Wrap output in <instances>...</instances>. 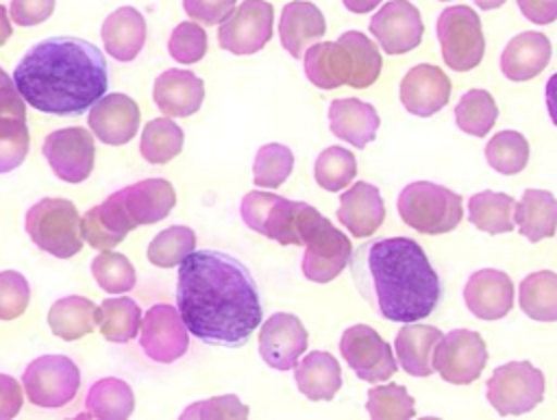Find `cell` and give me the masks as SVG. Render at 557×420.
<instances>
[{
    "instance_id": "cell-1",
    "label": "cell",
    "mask_w": 557,
    "mask_h": 420,
    "mask_svg": "<svg viewBox=\"0 0 557 420\" xmlns=\"http://www.w3.org/2000/svg\"><path fill=\"white\" fill-rule=\"evenodd\" d=\"M176 307L205 344L239 348L261 324L263 305L250 270L222 250H194L178 265Z\"/></svg>"
},
{
    "instance_id": "cell-2",
    "label": "cell",
    "mask_w": 557,
    "mask_h": 420,
    "mask_svg": "<svg viewBox=\"0 0 557 420\" xmlns=\"http://www.w3.org/2000/svg\"><path fill=\"white\" fill-rule=\"evenodd\" d=\"M350 274L361 298L392 322H418L442 298V281L411 237H381L350 255Z\"/></svg>"
},
{
    "instance_id": "cell-3",
    "label": "cell",
    "mask_w": 557,
    "mask_h": 420,
    "mask_svg": "<svg viewBox=\"0 0 557 420\" xmlns=\"http://www.w3.org/2000/svg\"><path fill=\"white\" fill-rule=\"evenodd\" d=\"M26 104L50 115H81L109 87L104 54L87 39L54 35L33 44L13 70Z\"/></svg>"
},
{
    "instance_id": "cell-4",
    "label": "cell",
    "mask_w": 557,
    "mask_h": 420,
    "mask_svg": "<svg viewBox=\"0 0 557 420\" xmlns=\"http://www.w3.org/2000/svg\"><path fill=\"white\" fill-rule=\"evenodd\" d=\"M242 220L248 228L287 246H305L313 228L324 218L315 207L287 200L272 192H250L239 205Z\"/></svg>"
},
{
    "instance_id": "cell-5",
    "label": "cell",
    "mask_w": 557,
    "mask_h": 420,
    "mask_svg": "<svg viewBox=\"0 0 557 420\" xmlns=\"http://www.w3.org/2000/svg\"><path fill=\"white\" fill-rule=\"evenodd\" d=\"M400 220L418 233L442 235L461 222L463 202L461 196L433 181H413L398 194Z\"/></svg>"
},
{
    "instance_id": "cell-6",
    "label": "cell",
    "mask_w": 557,
    "mask_h": 420,
    "mask_svg": "<svg viewBox=\"0 0 557 420\" xmlns=\"http://www.w3.org/2000/svg\"><path fill=\"white\" fill-rule=\"evenodd\" d=\"M30 242L57 259H70L83 248L81 218L72 200L41 198L24 218Z\"/></svg>"
},
{
    "instance_id": "cell-7",
    "label": "cell",
    "mask_w": 557,
    "mask_h": 420,
    "mask_svg": "<svg viewBox=\"0 0 557 420\" xmlns=\"http://www.w3.org/2000/svg\"><path fill=\"white\" fill-rule=\"evenodd\" d=\"M437 41L444 63L455 72H468L476 67L485 54V35L481 17L466 4L446 7L435 22Z\"/></svg>"
},
{
    "instance_id": "cell-8",
    "label": "cell",
    "mask_w": 557,
    "mask_h": 420,
    "mask_svg": "<svg viewBox=\"0 0 557 420\" xmlns=\"http://www.w3.org/2000/svg\"><path fill=\"white\" fill-rule=\"evenodd\" d=\"M544 374L529 361H509L498 366L487 385V403L500 416H520L535 409L544 398Z\"/></svg>"
},
{
    "instance_id": "cell-9",
    "label": "cell",
    "mask_w": 557,
    "mask_h": 420,
    "mask_svg": "<svg viewBox=\"0 0 557 420\" xmlns=\"http://www.w3.org/2000/svg\"><path fill=\"white\" fill-rule=\"evenodd\" d=\"M22 387L33 405L57 409L78 394L81 370L65 355H41L24 368Z\"/></svg>"
},
{
    "instance_id": "cell-10",
    "label": "cell",
    "mask_w": 557,
    "mask_h": 420,
    "mask_svg": "<svg viewBox=\"0 0 557 420\" xmlns=\"http://www.w3.org/2000/svg\"><path fill=\"white\" fill-rule=\"evenodd\" d=\"M487 363V346L476 331L453 329L440 337L433 350V368L446 383L468 385Z\"/></svg>"
},
{
    "instance_id": "cell-11",
    "label": "cell",
    "mask_w": 557,
    "mask_h": 420,
    "mask_svg": "<svg viewBox=\"0 0 557 420\" xmlns=\"http://www.w3.org/2000/svg\"><path fill=\"white\" fill-rule=\"evenodd\" d=\"M274 9L265 0H244L218 26V44L233 54H255L272 39Z\"/></svg>"
},
{
    "instance_id": "cell-12",
    "label": "cell",
    "mask_w": 557,
    "mask_h": 420,
    "mask_svg": "<svg viewBox=\"0 0 557 420\" xmlns=\"http://www.w3.org/2000/svg\"><path fill=\"white\" fill-rule=\"evenodd\" d=\"M339 353L350 370L368 383L387 381L398 370L389 344L368 324L348 326L342 333Z\"/></svg>"
},
{
    "instance_id": "cell-13",
    "label": "cell",
    "mask_w": 557,
    "mask_h": 420,
    "mask_svg": "<svg viewBox=\"0 0 557 420\" xmlns=\"http://www.w3.org/2000/svg\"><path fill=\"white\" fill-rule=\"evenodd\" d=\"M52 172L65 183H83L94 170V137L81 126L52 131L41 146Z\"/></svg>"
},
{
    "instance_id": "cell-14",
    "label": "cell",
    "mask_w": 557,
    "mask_h": 420,
    "mask_svg": "<svg viewBox=\"0 0 557 420\" xmlns=\"http://www.w3.org/2000/svg\"><path fill=\"white\" fill-rule=\"evenodd\" d=\"M139 331V346L152 361L172 363L181 359L189 348L187 326L178 309L172 305H152L144 313Z\"/></svg>"
},
{
    "instance_id": "cell-15",
    "label": "cell",
    "mask_w": 557,
    "mask_h": 420,
    "mask_svg": "<svg viewBox=\"0 0 557 420\" xmlns=\"http://www.w3.org/2000/svg\"><path fill=\"white\" fill-rule=\"evenodd\" d=\"M350 255L352 248L348 237L322 218L305 244L300 270L305 279L313 283H329L350 263Z\"/></svg>"
},
{
    "instance_id": "cell-16",
    "label": "cell",
    "mask_w": 557,
    "mask_h": 420,
    "mask_svg": "<svg viewBox=\"0 0 557 420\" xmlns=\"http://www.w3.org/2000/svg\"><path fill=\"white\" fill-rule=\"evenodd\" d=\"M370 33L385 54H405L420 46L424 24L416 4L409 0H389L372 15Z\"/></svg>"
},
{
    "instance_id": "cell-17",
    "label": "cell",
    "mask_w": 557,
    "mask_h": 420,
    "mask_svg": "<svg viewBox=\"0 0 557 420\" xmlns=\"http://www.w3.org/2000/svg\"><path fill=\"white\" fill-rule=\"evenodd\" d=\"M307 342V329L294 313H272L259 329V355L274 370H292Z\"/></svg>"
},
{
    "instance_id": "cell-18",
    "label": "cell",
    "mask_w": 557,
    "mask_h": 420,
    "mask_svg": "<svg viewBox=\"0 0 557 420\" xmlns=\"http://www.w3.org/2000/svg\"><path fill=\"white\" fill-rule=\"evenodd\" d=\"M398 98L411 115L431 118L448 104L450 81L437 65L418 63L403 76Z\"/></svg>"
},
{
    "instance_id": "cell-19",
    "label": "cell",
    "mask_w": 557,
    "mask_h": 420,
    "mask_svg": "<svg viewBox=\"0 0 557 420\" xmlns=\"http://www.w3.org/2000/svg\"><path fill=\"white\" fill-rule=\"evenodd\" d=\"M87 124L107 146L128 144L139 128V107L126 94H107L89 109Z\"/></svg>"
},
{
    "instance_id": "cell-20",
    "label": "cell",
    "mask_w": 557,
    "mask_h": 420,
    "mask_svg": "<svg viewBox=\"0 0 557 420\" xmlns=\"http://www.w3.org/2000/svg\"><path fill=\"white\" fill-rule=\"evenodd\" d=\"M463 302L479 320H500L513 307V283L503 270H476L466 281Z\"/></svg>"
},
{
    "instance_id": "cell-21",
    "label": "cell",
    "mask_w": 557,
    "mask_h": 420,
    "mask_svg": "<svg viewBox=\"0 0 557 420\" xmlns=\"http://www.w3.org/2000/svg\"><path fill=\"white\" fill-rule=\"evenodd\" d=\"M133 228H135V222L131 220V215L126 211L122 189L111 194L104 202L91 207L81 218L83 239L91 248H98V250L115 248L120 242H124V237Z\"/></svg>"
},
{
    "instance_id": "cell-22",
    "label": "cell",
    "mask_w": 557,
    "mask_h": 420,
    "mask_svg": "<svg viewBox=\"0 0 557 420\" xmlns=\"http://www.w3.org/2000/svg\"><path fill=\"white\" fill-rule=\"evenodd\" d=\"M152 100L168 118L194 115L205 100V83L189 70H165L154 78Z\"/></svg>"
},
{
    "instance_id": "cell-23",
    "label": "cell",
    "mask_w": 557,
    "mask_h": 420,
    "mask_svg": "<svg viewBox=\"0 0 557 420\" xmlns=\"http://www.w3.org/2000/svg\"><path fill=\"white\" fill-rule=\"evenodd\" d=\"M385 218V205L376 185L357 181L339 196L337 220L352 237H370Z\"/></svg>"
},
{
    "instance_id": "cell-24",
    "label": "cell",
    "mask_w": 557,
    "mask_h": 420,
    "mask_svg": "<svg viewBox=\"0 0 557 420\" xmlns=\"http://www.w3.org/2000/svg\"><path fill=\"white\" fill-rule=\"evenodd\" d=\"M553 46L544 33L524 30L511 37L500 52V72L516 83L535 78L550 61Z\"/></svg>"
},
{
    "instance_id": "cell-25",
    "label": "cell",
    "mask_w": 557,
    "mask_h": 420,
    "mask_svg": "<svg viewBox=\"0 0 557 420\" xmlns=\"http://www.w3.org/2000/svg\"><path fill=\"white\" fill-rule=\"evenodd\" d=\"M352 52L337 41H318L307 48L302 57V70L311 85L320 89H335L348 85L352 78Z\"/></svg>"
},
{
    "instance_id": "cell-26",
    "label": "cell",
    "mask_w": 557,
    "mask_h": 420,
    "mask_svg": "<svg viewBox=\"0 0 557 420\" xmlns=\"http://www.w3.org/2000/svg\"><path fill=\"white\" fill-rule=\"evenodd\" d=\"M326 33L322 11L307 0L287 2L278 20V37L283 48L294 59H302L307 48L313 46Z\"/></svg>"
},
{
    "instance_id": "cell-27",
    "label": "cell",
    "mask_w": 557,
    "mask_h": 420,
    "mask_svg": "<svg viewBox=\"0 0 557 420\" xmlns=\"http://www.w3.org/2000/svg\"><path fill=\"white\" fill-rule=\"evenodd\" d=\"M379 124L376 109L359 98H337L329 107L331 133L355 148H366L374 141Z\"/></svg>"
},
{
    "instance_id": "cell-28",
    "label": "cell",
    "mask_w": 557,
    "mask_h": 420,
    "mask_svg": "<svg viewBox=\"0 0 557 420\" xmlns=\"http://www.w3.org/2000/svg\"><path fill=\"white\" fill-rule=\"evenodd\" d=\"M100 37L115 61H133L146 44V20L135 7H120L104 17Z\"/></svg>"
},
{
    "instance_id": "cell-29",
    "label": "cell",
    "mask_w": 557,
    "mask_h": 420,
    "mask_svg": "<svg viewBox=\"0 0 557 420\" xmlns=\"http://www.w3.org/2000/svg\"><path fill=\"white\" fill-rule=\"evenodd\" d=\"M122 196L135 226L163 220L176 205V192L165 178L137 181L131 187H124Z\"/></svg>"
},
{
    "instance_id": "cell-30",
    "label": "cell",
    "mask_w": 557,
    "mask_h": 420,
    "mask_svg": "<svg viewBox=\"0 0 557 420\" xmlns=\"http://www.w3.org/2000/svg\"><path fill=\"white\" fill-rule=\"evenodd\" d=\"M294 381L305 398L331 400L342 387V370L331 353L313 350L294 366Z\"/></svg>"
},
{
    "instance_id": "cell-31",
    "label": "cell",
    "mask_w": 557,
    "mask_h": 420,
    "mask_svg": "<svg viewBox=\"0 0 557 420\" xmlns=\"http://www.w3.org/2000/svg\"><path fill=\"white\" fill-rule=\"evenodd\" d=\"M442 337V331L429 324H411L403 326L396 333L394 348L400 368L411 376H429L435 372L433 368V350Z\"/></svg>"
},
{
    "instance_id": "cell-32",
    "label": "cell",
    "mask_w": 557,
    "mask_h": 420,
    "mask_svg": "<svg viewBox=\"0 0 557 420\" xmlns=\"http://www.w3.org/2000/svg\"><path fill=\"white\" fill-rule=\"evenodd\" d=\"M516 228L529 242H542L557 231V198L546 189H524L516 205Z\"/></svg>"
},
{
    "instance_id": "cell-33",
    "label": "cell",
    "mask_w": 557,
    "mask_h": 420,
    "mask_svg": "<svg viewBox=\"0 0 557 420\" xmlns=\"http://www.w3.org/2000/svg\"><path fill=\"white\" fill-rule=\"evenodd\" d=\"M135 409V394L122 379L107 376L96 381L85 398V413L98 420H124Z\"/></svg>"
},
{
    "instance_id": "cell-34",
    "label": "cell",
    "mask_w": 557,
    "mask_h": 420,
    "mask_svg": "<svg viewBox=\"0 0 557 420\" xmlns=\"http://www.w3.org/2000/svg\"><path fill=\"white\" fill-rule=\"evenodd\" d=\"M516 200L509 194L500 192H479L470 196L468 202V218L479 231L490 235L509 233L516 228Z\"/></svg>"
},
{
    "instance_id": "cell-35",
    "label": "cell",
    "mask_w": 557,
    "mask_h": 420,
    "mask_svg": "<svg viewBox=\"0 0 557 420\" xmlns=\"http://www.w3.org/2000/svg\"><path fill=\"white\" fill-rule=\"evenodd\" d=\"M96 309L98 307L85 296H63L52 302L48 311V326L65 342L81 339L94 331Z\"/></svg>"
},
{
    "instance_id": "cell-36",
    "label": "cell",
    "mask_w": 557,
    "mask_h": 420,
    "mask_svg": "<svg viewBox=\"0 0 557 420\" xmlns=\"http://www.w3.org/2000/svg\"><path fill=\"white\" fill-rule=\"evenodd\" d=\"M96 326L104 339L126 344L141 329V309L128 296L104 298L96 309Z\"/></svg>"
},
{
    "instance_id": "cell-37",
    "label": "cell",
    "mask_w": 557,
    "mask_h": 420,
    "mask_svg": "<svg viewBox=\"0 0 557 420\" xmlns=\"http://www.w3.org/2000/svg\"><path fill=\"white\" fill-rule=\"evenodd\" d=\"M520 309L537 322H557V272L540 270L520 281Z\"/></svg>"
},
{
    "instance_id": "cell-38",
    "label": "cell",
    "mask_w": 557,
    "mask_h": 420,
    "mask_svg": "<svg viewBox=\"0 0 557 420\" xmlns=\"http://www.w3.org/2000/svg\"><path fill=\"white\" fill-rule=\"evenodd\" d=\"M183 128L168 118L150 120L141 131L139 152L148 163H168L183 150Z\"/></svg>"
},
{
    "instance_id": "cell-39",
    "label": "cell",
    "mask_w": 557,
    "mask_h": 420,
    "mask_svg": "<svg viewBox=\"0 0 557 420\" xmlns=\"http://www.w3.org/2000/svg\"><path fill=\"white\" fill-rule=\"evenodd\" d=\"M496 118H498V107L492 94L485 89H470L455 104L457 126L472 137H485L496 124Z\"/></svg>"
},
{
    "instance_id": "cell-40",
    "label": "cell",
    "mask_w": 557,
    "mask_h": 420,
    "mask_svg": "<svg viewBox=\"0 0 557 420\" xmlns=\"http://www.w3.org/2000/svg\"><path fill=\"white\" fill-rule=\"evenodd\" d=\"M487 165L505 176L518 174L529 163V141L518 131H500L485 146Z\"/></svg>"
},
{
    "instance_id": "cell-41",
    "label": "cell",
    "mask_w": 557,
    "mask_h": 420,
    "mask_svg": "<svg viewBox=\"0 0 557 420\" xmlns=\"http://www.w3.org/2000/svg\"><path fill=\"white\" fill-rule=\"evenodd\" d=\"M339 39L350 48L352 52V78H350V87L355 89H366L370 87L383 67L381 61V50L376 48V44L361 30H346L339 35Z\"/></svg>"
},
{
    "instance_id": "cell-42",
    "label": "cell",
    "mask_w": 557,
    "mask_h": 420,
    "mask_svg": "<svg viewBox=\"0 0 557 420\" xmlns=\"http://www.w3.org/2000/svg\"><path fill=\"white\" fill-rule=\"evenodd\" d=\"M313 176L315 183L326 192L346 189L348 183L357 176V159L342 146H329L318 155Z\"/></svg>"
},
{
    "instance_id": "cell-43",
    "label": "cell",
    "mask_w": 557,
    "mask_h": 420,
    "mask_svg": "<svg viewBox=\"0 0 557 420\" xmlns=\"http://www.w3.org/2000/svg\"><path fill=\"white\" fill-rule=\"evenodd\" d=\"M196 248V233L189 226H168L148 244V261L157 268L181 265Z\"/></svg>"
},
{
    "instance_id": "cell-44",
    "label": "cell",
    "mask_w": 557,
    "mask_h": 420,
    "mask_svg": "<svg viewBox=\"0 0 557 420\" xmlns=\"http://www.w3.org/2000/svg\"><path fill=\"white\" fill-rule=\"evenodd\" d=\"M294 170V152L283 144H265L252 161V181L257 187L276 189Z\"/></svg>"
},
{
    "instance_id": "cell-45",
    "label": "cell",
    "mask_w": 557,
    "mask_h": 420,
    "mask_svg": "<svg viewBox=\"0 0 557 420\" xmlns=\"http://www.w3.org/2000/svg\"><path fill=\"white\" fill-rule=\"evenodd\" d=\"M366 409L372 420H409L416 416L411 394L396 383L376 385L368 392Z\"/></svg>"
},
{
    "instance_id": "cell-46",
    "label": "cell",
    "mask_w": 557,
    "mask_h": 420,
    "mask_svg": "<svg viewBox=\"0 0 557 420\" xmlns=\"http://www.w3.org/2000/svg\"><path fill=\"white\" fill-rule=\"evenodd\" d=\"M91 274L94 281L109 294L131 292L137 283L133 263L122 252L113 250H102L91 259Z\"/></svg>"
},
{
    "instance_id": "cell-47",
    "label": "cell",
    "mask_w": 557,
    "mask_h": 420,
    "mask_svg": "<svg viewBox=\"0 0 557 420\" xmlns=\"http://www.w3.org/2000/svg\"><path fill=\"white\" fill-rule=\"evenodd\" d=\"M30 148V135L24 118H0V174L22 165Z\"/></svg>"
},
{
    "instance_id": "cell-48",
    "label": "cell",
    "mask_w": 557,
    "mask_h": 420,
    "mask_svg": "<svg viewBox=\"0 0 557 420\" xmlns=\"http://www.w3.org/2000/svg\"><path fill=\"white\" fill-rule=\"evenodd\" d=\"M170 57L183 65L198 63L207 54V33L196 22H181L168 39Z\"/></svg>"
},
{
    "instance_id": "cell-49",
    "label": "cell",
    "mask_w": 557,
    "mask_h": 420,
    "mask_svg": "<svg viewBox=\"0 0 557 420\" xmlns=\"http://www.w3.org/2000/svg\"><path fill=\"white\" fill-rule=\"evenodd\" d=\"M30 302V287L26 276L15 270L0 272V320L20 318Z\"/></svg>"
},
{
    "instance_id": "cell-50",
    "label": "cell",
    "mask_w": 557,
    "mask_h": 420,
    "mask_svg": "<svg viewBox=\"0 0 557 420\" xmlns=\"http://www.w3.org/2000/svg\"><path fill=\"white\" fill-rule=\"evenodd\" d=\"M178 418L181 420H191V418H198V420H211V418L244 420V418H248V407L235 394H226V396L194 403V405L185 407Z\"/></svg>"
},
{
    "instance_id": "cell-51",
    "label": "cell",
    "mask_w": 557,
    "mask_h": 420,
    "mask_svg": "<svg viewBox=\"0 0 557 420\" xmlns=\"http://www.w3.org/2000/svg\"><path fill=\"white\" fill-rule=\"evenodd\" d=\"M235 2L237 0H183V9L191 20L205 26H215L231 15Z\"/></svg>"
},
{
    "instance_id": "cell-52",
    "label": "cell",
    "mask_w": 557,
    "mask_h": 420,
    "mask_svg": "<svg viewBox=\"0 0 557 420\" xmlns=\"http://www.w3.org/2000/svg\"><path fill=\"white\" fill-rule=\"evenodd\" d=\"M54 11V0H11L9 15L17 26H37Z\"/></svg>"
},
{
    "instance_id": "cell-53",
    "label": "cell",
    "mask_w": 557,
    "mask_h": 420,
    "mask_svg": "<svg viewBox=\"0 0 557 420\" xmlns=\"http://www.w3.org/2000/svg\"><path fill=\"white\" fill-rule=\"evenodd\" d=\"M22 387L20 383L0 372V420H11L22 409Z\"/></svg>"
},
{
    "instance_id": "cell-54",
    "label": "cell",
    "mask_w": 557,
    "mask_h": 420,
    "mask_svg": "<svg viewBox=\"0 0 557 420\" xmlns=\"http://www.w3.org/2000/svg\"><path fill=\"white\" fill-rule=\"evenodd\" d=\"M520 13L533 24H553L557 20V0H518Z\"/></svg>"
},
{
    "instance_id": "cell-55",
    "label": "cell",
    "mask_w": 557,
    "mask_h": 420,
    "mask_svg": "<svg viewBox=\"0 0 557 420\" xmlns=\"http://www.w3.org/2000/svg\"><path fill=\"white\" fill-rule=\"evenodd\" d=\"M26 100L13 81L0 83V118H24Z\"/></svg>"
},
{
    "instance_id": "cell-56",
    "label": "cell",
    "mask_w": 557,
    "mask_h": 420,
    "mask_svg": "<svg viewBox=\"0 0 557 420\" xmlns=\"http://www.w3.org/2000/svg\"><path fill=\"white\" fill-rule=\"evenodd\" d=\"M544 98H546V109L548 115L553 120V124L557 126V72L546 81V89H544Z\"/></svg>"
},
{
    "instance_id": "cell-57",
    "label": "cell",
    "mask_w": 557,
    "mask_h": 420,
    "mask_svg": "<svg viewBox=\"0 0 557 420\" xmlns=\"http://www.w3.org/2000/svg\"><path fill=\"white\" fill-rule=\"evenodd\" d=\"M381 2H383V0H342V4H344L350 13H357V15L374 11Z\"/></svg>"
},
{
    "instance_id": "cell-58",
    "label": "cell",
    "mask_w": 557,
    "mask_h": 420,
    "mask_svg": "<svg viewBox=\"0 0 557 420\" xmlns=\"http://www.w3.org/2000/svg\"><path fill=\"white\" fill-rule=\"evenodd\" d=\"M13 28H11V15L7 13V9L0 4V46L11 37Z\"/></svg>"
},
{
    "instance_id": "cell-59",
    "label": "cell",
    "mask_w": 557,
    "mask_h": 420,
    "mask_svg": "<svg viewBox=\"0 0 557 420\" xmlns=\"http://www.w3.org/2000/svg\"><path fill=\"white\" fill-rule=\"evenodd\" d=\"M507 0H474V4L479 7V9H483V11H492V9H498V7H503Z\"/></svg>"
},
{
    "instance_id": "cell-60",
    "label": "cell",
    "mask_w": 557,
    "mask_h": 420,
    "mask_svg": "<svg viewBox=\"0 0 557 420\" xmlns=\"http://www.w3.org/2000/svg\"><path fill=\"white\" fill-rule=\"evenodd\" d=\"M7 81H11V78H9V74L0 67V83H7Z\"/></svg>"
},
{
    "instance_id": "cell-61",
    "label": "cell",
    "mask_w": 557,
    "mask_h": 420,
    "mask_svg": "<svg viewBox=\"0 0 557 420\" xmlns=\"http://www.w3.org/2000/svg\"><path fill=\"white\" fill-rule=\"evenodd\" d=\"M442 2H448V0H442Z\"/></svg>"
}]
</instances>
